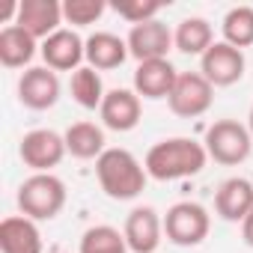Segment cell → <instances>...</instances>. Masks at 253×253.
<instances>
[{
  "label": "cell",
  "instance_id": "obj_25",
  "mask_svg": "<svg viewBox=\"0 0 253 253\" xmlns=\"http://www.w3.org/2000/svg\"><path fill=\"white\" fill-rule=\"evenodd\" d=\"M107 3L104 0H66L63 3V21L75 27H89L104 15Z\"/></svg>",
  "mask_w": 253,
  "mask_h": 253
},
{
  "label": "cell",
  "instance_id": "obj_7",
  "mask_svg": "<svg viewBox=\"0 0 253 253\" xmlns=\"http://www.w3.org/2000/svg\"><path fill=\"white\" fill-rule=\"evenodd\" d=\"M66 137L51 128H33L18 143V155L33 173H51L66 158Z\"/></svg>",
  "mask_w": 253,
  "mask_h": 253
},
{
  "label": "cell",
  "instance_id": "obj_28",
  "mask_svg": "<svg viewBox=\"0 0 253 253\" xmlns=\"http://www.w3.org/2000/svg\"><path fill=\"white\" fill-rule=\"evenodd\" d=\"M247 128H250V134H253V107H250V116H247Z\"/></svg>",
  "mask_w": 253,
  "mask_h": 253
},
{
  "label": "cell",
  "instance_id": "obj_17",
  "mask_svg": "<svg viewBox=\"0 0 253 253\" xmlns=\"http://www.w3.org/2000/svg\"><path fill=\"white\" fill-rule=\"evenodd\" d=\"M0 253H42V232L36 220L24 214L3 217V223H0Z\"/></svg>",
  "mask_w": 253,
  "mask_h": 253
},
{
  "label": "cell",
  "instance_id": "obj_24",
  "mask_svg": "<svg viewBox=\"0 0 253 253\" xmlns=\"http://www.w3.org/2000/svg\"><path fill=\"white\" fill-rule=\"evenodd\" d=\"M78 253H128V241H125V235L116 226L98 223V226H89L81 235V250Z\"/></svg>",
  "mask_w": 253,
  "mask_h": 253
},
{
  "label": "cell",
  "instance_id": "obj_15",
  "mask_svg": "<svg viewBox=\"0 0 253 253\" xmlns=\"http://www.w3.org/2000/svg\"><path fill=\"white\" fill-rule=\"evenodd\" d=\"M176 66L170 60H146V63H137L134 69V92L140 98H149V101H158V98H170L173 86H176Z\"/></svg>",
  "mask_w": 253,
  "mask_h": 253
},
{
  "label": "cell",
  "instance_id": "obj_2",
  "mask_svg": "<svg viewBox=\"0 0 253 253\" xmlns=\"http://www.w3.org/2000/svg\"><path fill=\"white\" fill-rule=\"evenodd\" d=\"M95 179L110 200L128 203V200H137L143 194L149 173L128 149L113 146V149H104V155L95 161Z\"/></svg>",
  "mask_w": 253,
  "mask_h": 253
},
{
  "label": "cell",
  "instance_id": "obj_12",
  "mask_svg": "<svg viewBox=\"0 0 253 253\" xmlns=\"http://www.w3.org/2000/svg\"><path fill=\"white\" fill-rule=\"evenodd\" d=\"M39 54L45 60L48 69L54 72H78L81 63L86 60V42L75 33V30H57L54 36H48L42 45H39Z\"/></svg>",
  "mask_w": 253,
  "mask_h": 253
},
{
  "label": "cell",
  "instance_id": "obj_18",
  "mask_svg": "<svg viewBox=\"0 0 253 253\" xmlns=\"http://www.w3.org/2000/svg\"><path fill=\"white\" fill-rule=\"evenodd\" d=\"M128 42L119 39L116 33H92L86 39V63L95 69V72H107V69H119L125 60H128Z\"/></svg>",
  "mask_w": 253,
  "mask_h": 253
},
{
  "label": "cell",
  "instance_id": "obj_23",
  "mask_svg": "<svg viewBox=\"0 0 253 253\" xmlns=\"http://www.w3.org/2000/svg\"><path fill=\"white\" fill-rule=\"evenodd\" d=\"M220 30H223V42L244 51L253 45V6H232L223 21H220Z\"/></svg>",
  "mask_w": 253,
  "mask_h": 253
},
{
  "label": "cell",
  "instance_id": "obj_4",
  "mask_svg": "<svg viewBox=\"0 0 253 253\" xmlns=\"http://www.w3.org/2000/svg\"><path fill=\"white\" fill-rule=\"evenodd\" d=\"M203 146L211 161H217L223 167H238L253 152V134L247 125H241L235 119H214L206 128Z\"/></svg>",
  "mask_w": 253,
  "mask_h": 253
},
{
  "label": "cell",
  "instance_id": "obj_26",
  "mask_svg": "<svg viewBox=\"0 0 253 253\" xmlns=\"http://www.w3.org/2000/svg\"><path fill=\"white\" fill-rule=\"evenodd\" d=\"M113 12H116L119 18H125L131 27H137V24L155 21L158 12H161V3H158V0H116V3H113Z\"/></svg>",
  "mask_w": 253,
  "mask_h": 253
},
{
  "label": "cell",
  "instance_id": "obj_8",
  "mask_svg": "<svg viewBox=\"0 0 253 253\" xmlns=\"http://www.w3.org/2000/svg\"><path fill=\"white\" fill-rule=\"evenodd\" d=\"M247 60L244 51L226 45V42H214L203 57H200V75L211 84V86H232L244 78Z\"/></svg>",
  "mask_w": 253,
  "mask_h": 253
},
{
  "label": "cell",
  "instance_id": "obj_16",
  "mask_svg": "<svg viewBox=\"0 0 253 253\" xmlns=\"http://www.w3.org/2000/svg\"><path fill=\"white\" fill-rule=\"evenodd\" d=\"M214 211L226 223H241L253 211V182L241 179V176L220 182V188L214 194Z\"/></svg>",
  "mask_w": 253,
  "mask_h": 253
},
{
  "label": "cell",
  "instance_id": "obj_13",
  "mask_svg": "<svg viewBox=\"0 0 253 253\" xmlns=\"http://www.w3.org/2000/svg\"><path fill=\"white\" fill-rule=\"evenodd\" d=\"M63 24V3L57 0H21L18 3V18H15V27H21L24 33H30L36 42L54 36Z\"/></svg>",
  "mask_w": 253,
  "mask_h": 253
},
{
  "label": "cell",
  "instance_id": "obj_5",
  "mask_svg": "<svg viewBox=\"0 0 253 253\" xmlns=\"http://www.w3.org/2000/svg\"><path fill=\"white\" fill-rule=\"evenodd\" d=\"M211 229V214L206 211V206L200 203H176L167 209L164 214V235L167 241L179 244V247H197L209 238Z\"/></svg>",
  "mask_w": 253,
  "mask_h": 253
},
{
  "label": "cell",
  "instance_id": "obj_29",
  "mask_svg": "<svg viewBox=\"0 0 253 253\" xmlns=\"http://www.w3.org/2000/svg\"><path fill=\"white\" fill-rule=\"evenodd\" d=\"M250 182H253V176H250Z\"/></svg>",
  "mask_w": 253,
  "mask_h": 253
},
{
  "label": "cell",
  "instance_id": "obj_3",
  "mask_svg": "<svg viewBox=\"0 0 253 253\" xmlns=\"http://www.w3.org/2000/svg\"><path fill=\"white\" fill-rule=\"evenodd\" d=\"M18 209L30 220H54L66 206V185L54 173H33L18 185Z\"/></svg>",
  "mask_w": 253,
  "mask_h": 253
},
{
  "label": "cell",
  "instance_id": "obj_10",
  "mask_svg": "<svg viewBox=\"0 0 253 253\" xmlns=\"http://www.w3.org/2000/svg\"><path fill=\"white\" fill-rule=\"evenodd\" d=\"M60 78L48 66H30L18 78V101L30 110H48L60 101Z\"/></svg>",
  "mask_w": 253,
  "mask_h": 253
},
{
  "label": "cell",
  "instance_id": "obj_19",
  "mask_svg": "<svg viewBox=\"0 0 253 253\" xmlns=\"http://www.w3.org/2000/svg\"><path fill=\"white\" fill-rule=\"evenodd\" d=\"M66 149H69V155L72 158H81V161H98L101 155H104V128L101 125H95V122H75V125H69L66 128Z\"/></svg>",
  "mask_w": 253,
  "mask_h": 253
},
{
  "label": "cell",
  "instance_id": "obj_9",
  "mask_svg": "<svg viewBox=\"0 0 253 253\" xmlns=\"http://www.w3.org/2000/svg\"><path fill=\"white\" fill-rule=\"evenodd\" d=\"M122 235L128 241L131 253H155L161 244V235H164V217L152 206H137L125 217Z\"/></svg>",
  "mask_w": 253,
  "mask_h": 253
},
{
  "label": "cell",
  "instance_id": "obj_20",
  "mask_svg": "<svg viewBox=\"0 0 253 253\" xmlns=\"http://www.w3.org/2000/svg\"><path fill=\"white\" fill-rule=\"evenodd\" d=\"M36 39L30 33H24L21 27L9 24L0 30V63L6 69H24L30 66V60L36 57Z\"/></svg>",
  "mask_w": 253,
  "mask_h": 253
},
{
  "label": "cell",
  "instance_id": "obj_14",
  "mask_svg": "<svg viewBox=\"0 0 253 253\" xmlns=\"http://www.w3.org/2000/svg\"><path fill=\"white\" fill-rule=\"evenodd\" d=\"M101 125L110 131H131L140 122V95L134 89H107L101 107H98Z\"/></svg>",
  "mask_w": 253,
  "mask_h": 253
},
{
  "label": "cell",
  "instance_id": "obj_6",
  "mask_svg": "<svg viewBox=\"0 0 253 253\" xmlns=\"http://www.w3.org/2000/svg\"><path fill=\"white\" fill-rule=\"evenodd\" d=\"M214 101V86L200 75V72H179L176 86L167 98L170 110L182 119H197L203 116Z\"/></svg>",
  "mask_w": 253,
  "mask_h": 253
},
{
  "label": "cell",
  "instance_id": "obj_21",
  "mask_svg": "<svg viewBox=\"0 0 253 253\" xmlns=\"http://www.w3.org/2000/svg\"><path fill=\"white\" fill-rule=\"evenodd\" d=\"M173 42L182 54L188 57H203L211 45H214V30L206 18L194 15V18H185L179 21V27L173 30Z\"/></svg>",
  "mask_w": 253,
  "mask_h": 253
},
{
  "label": "cell",
  "instance_id": "obj_11",
  "mask_svg": "<svg viewBox=\"0 0 253 253\" xmlns=\"http://www.w3.org/2000/svg\"><path fill=\"white\" fill-rule=\"evenodd\" d=\"M125 42H128V54H131L137 63H146V60H167V51L176 48L173 30H170L164 21H158V18L131 27L128 36H125Z\"/></svg>",
  "mask_w": 253,
  "mask_h": 253
},
{
  "label": "cell",
  "instance_id": "obj_27",
  "mask_svg": "<svg viewBox=\"0 0 253 253\" xmlns=\"http://www.w3.org/2000/svg\"><path fill=\"white\" fill-rule=\"evenodd\" d=\"M241 238H244L247 247H253V211L241 220Z\"/></svg>",
  "mask_w": 253,
  "mask_h": 253
},
{
  "label": "cell",
  "instance_id": "obj_1",
  "mask_svg": "<svg viewBox=\"0 0 253 253\" xmlns=\"http://www.w3.org/2000/svg\"><path fill=\"white\" fill-rule=\"evenodd\" d=\"M209 161V152L200 140L194 137H167L158 140L149 152H146V173L158 182H176V179H188L203 173Z\"/></svg>",
  "mask_w": 253,
  "mask_h": 253
},
{
  "label": "cell",
  "instance_id": "obj_22",
  "mask_svg": "<svg viewBox=\"0 0 253 253\" xmlns=\"http://www.w3.org/2000/svg\"><path fill=\"white\" fill-rule=\"evenodd\" d=\"M69 89H72V98H75L84 110H98L101 101H104V95H107L104 81H101V75H98L92 66H81V69L72 75Z\"/></svg>",
  "mask_w": 253,
  "mask_h": 253
}]
</instances>
